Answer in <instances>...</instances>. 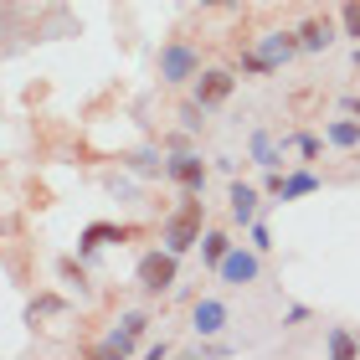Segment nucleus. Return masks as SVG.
<instances>
[{"label":"nucleus","mask_w":360,"mask_h":360,"mask_svg":"<svg viewBox=\"0 0 360 360\" xmlns=\"http://www.w3.org/2000/svg\"><path fill=\"white\" fill-rule=\"evenodd\" d=\"M201 232H206V201H201V191H186V201L175 206V217L160 226V248L186 257L191 248H201Z\"/></svg>","instance_id":"1"},{"label":"nucleus","mask_w":360,"mask_h":360,"mask_svg":"<svg viewBox=\"0 0 360 360\" xmlns=\"http://www.w3.org/2000/svg\"><path fill=\"white\" fill-rule=\"evenodd\" d=\"M134 283L144 288V293H170L175 283H180V252H170V248H150L134 263Z\"/></svg>","instance_id":"2"},{"label":"nucleus","mask_w":360,"mask_h":360,"mask_svg":"<svg viewBox=\"0 0 360 360\" xmlns=\"http://www.w3.org/2000/svg\"><path fill=\"white\" fill-rule=\"evenodd\" d=\"M160 83L165 88H180V83H195L201 77V52H195L191 41H165L160 46Z\"/></svg>","instance_id":"3"},{"label":"nucleus","mask_w":360,"mask_h":360,"mask_svg":"<svg viewBox=\"0 0 360 360\" xmlns=\"http://www.w3.org/2000/svg\"><path fill=\"white\" fill-rule=\"evenodd\" d=\"M150 330V314L144 309H129V314H119V324L98 340V350L93 355H103V360H119V355H134L139 350V335Z\"/></svg>","instance_id":"4"},{"label":"nucleus","mask_w":360,"mask_h":360,"mask_svg":"<svg viewBox=\"0 0 360 360\" xmlns=\"http://www.w3.org/2000/svg\"><path fill=\"white\" fill-rule=\"evenodd\" d=\"M217 278L221 283H232V288H248V283H257V278H263V252L252 248H242V242H232V252L221 257V268H217Z\"/></svg>","instance_id":"5"},{"label":"nucleus","mask_w":360,"mask_h":360,"mask_svg":"<svg viewBox=\"0 0 360 360\" xmlns=\"http://www.w3.org/2000/svg\"><path fill=\"white\" fill-rule=\"evenodd\" d=\"M165 175L175 180L180 191H201V195H206V175H211V165H206L195 150H170V170H165Z\"/></svg>","instance_id":"6"},{"label":"nucleus","mask_w":360,"mask_h":360,"mask_svg":"<svg viewBox=\"0 0 360 360\" xmlns=\"http://www.w3.org/2000/svg\"><path fill=\"white\" fill-rule=\"evenodd\" d=\"M232 88H237V72L232 68H206L201 77H195V103H201V108H221L226 103V98H232Z\"/></svg>","instance_id":"7"},{"label":"nucleus","mask_w":360,"mask_h":360,"mask_svg":"<svg viewBox=\"0 0 360 360\" xmlns=\"http://www.w3.org/2000/svg\"><path fill=\"white\" fill-rule=\"evenodd\" d=\"M129 237H134V226H124V221H88L77 232V252L93 257L98 248H113V242H129Z\"/></svg>","instance_id":"8"},{"label":"nucleus","mask_w":360,"mask_h":360,"mask_svg":"<svg viewBox=\"0 0 360 360\" xmlns=\"http://www.w3.org/2000/svg\"><path fill=\"white\" fill-rule=\"evenodd\" d=\"M252 52H257V57H263L268 68L278 72L283 62H293V57H299L304 46H299V31H268V37H257V46H252Z\"/></svg>","instance_id":"9"},{"label":"nucleus","mask_w":360,"mask_h":360,"mask_svg":"<svg viewBox=\"0 0 360 360\" xmlns=\"http://www.w3.org/2000/svg\"><path fill=\"white\" fill-rule=\"evenodd\" d=\"M226 201H232V221L237 226H252L263 217V191L248 186V180H237V175H232V186H226Z\"/></svg>","instance_id":"10"},{"label":"nucleus","mask_w":360,"mask_h":360,"mask_svg":"<svg viewBox=\"0 0 360 360\" xmlns=\"http://www.w3.org/2000/svg\"><path fill=\"white\" fill-rule=\"evenodd\" d=\"M226 324H232V309H226L221 299H195V309H191V330L201 335V340H211V335H221Z\"/></svg>","instance_id":"11"},{"label":"nucleus","mask_w":360,"mask_h":360,"mask_svg":"<svg viewBox=\"0 0 360 360\" xmlns=\"http://www.w3.org/2000/svg\"><path fill=\"white\" fill-rule=\"evenodd\" d=\"M335 41H340V26L330 21V15H309V21L299 26V46L304 52H330Z\"/></svg>","instance_id":"12"},{"label":"nucleus","mask_w":360,"mask_h":360,"mask_svg":"<svg viewBox=\"0 0 360 360\" xmlns=\"http://www.w3.org/2000/svg\"><path fill=\"white\" fill-rule=\"evenodd\" d=\"M283 155H288V139L268 134V129H257L252 144H248V160H252V165H263V170H278V165H283Z\"/></svg>","instance_id":"13"},{"label":"nucleus","mask_w":360,"mask_h":360,"mask_svg":"<svg viewBox=\"0 0 360 360\" xmlns=\"http://www.w3.org/2000/svg\"><path fill=\"white\" fill-rule=\"evenodd\" d=\"M324 139H330L335 150H360V119H355V113L330 119V124H324Z\"/></svg>","instance_id":"14"},{"label":"nucleus","mask_w":360,"mask_h":360,"mask_svg":"<svg viewBox=\"0 0 360 360\" xmlns=\"http://www.w3.org/2000/svg\"><path fill=\"white\" fill-rule=\"evenodd\" d=\"M226 252H232V237H226L221 226H206V232H201V263H206L211 273H217Z\"/></svg>","instance_id":"15"},{"label":"nucleus","mask_w":360,"mask_h":360,"mask_svg":"<svg viewBox=\"0 0 360 360\" xmlns=\"http://www.w3.org/2000/svg\"><path fill=\"white\" fill-rule=\"evenodd\" d=\"M324 355H335V360H355V355H360V340L345 330V324H330V330H324Z\"/></svg>","instance_id":"16"},{"label":"nucleus","mask_w":360,"mask_h":360,"mask_svg":"<svg viewBox=\"0 0 360 360\" xmlns=\"http://www.w3.org/2000/svg\"><path fill=\"white\" fill-rule=\"evenodd\" d=\"M314 191H319V175H314V170H288L278 201H299V195H314Z\"/></svg>","instance_id":"17"},{"label":"nucleus","mask_w":360,"mask_h":360,"mask_svg":"<svg viewBox=\"0 0 360 360\" xmlns=\"http://www.w3.org/2000/svg\"><path fill=\"white\" fill-rule=\"evenodd\" d=\"M129 170H134V175H165L170 160H160V150H134V155H129Z\"/></svg>","instance_id":"18"},{"label":"nucleus","mask_w":360,"mask_h":360,"mask_svg":"<svg viewBox=\"0 0 360 360\" xmlns=\"http://www.w3.org/2000/svg\"><path fill=\"white\" fill-rule=\"evenodd\" d=\"M283 139H288V150L299 155V160H314L324 144H330V139H319V134H283Z\"/></svg>","instance_id":"19"},{"label":"nucleus","mask_w":360,"mask_h":360,"mask_svg":"<svg viewBox=\"0 0 360 360\" xmlns=\"http://www.w3.org/2000/svg\"><path fill=\"white\" fill-rule=\"evenodd\" d=\"M340 31H345L350 41H360V0H345V11H340Z\"/></svg>","instance_id":"20"},{"label":"nucleus","mask_w":360,"mask_h":360,"mask_svg":"<svg viewBox=\"0 0 360 360\" xmlns=\"http://www.w3.org/2000/svg\"><path fill=\"white\" fill-rule=\"evenodd\" d=\"M248 242H252V248H257V252H263V257L273 252V232H268V221H263V217H257V221L248 226Z\"/></svg>","instance_id":"21"},{"label":"nucleus","mask_w":360,"mask_h":360,"mask_svg":"<svg viewBox=\"0 0 360 360\" xmlns=\"http://www.w3.org/2000/svg\"><path fill=\"white\" fill-rule=\"evenodd\" d=\"M242 72H248V77H273V68L257 52H242Z\"/></svg>","instance_id":"22"},{"label":"nucleus","mask_w":360,"mask_h":360,"mask_svg":"<svg viewBox=\"0 0 360 360\" xmlns=\"http://www.w3.org/2000/svg\"><path fill=\"white\" fill-rule=\"evenodd\" d=\"M309 319H314V309H309V304H293L283 314V324H309Z\"/></svg>","instance_id":"23"},{"label":"nucleus","mask_w":360,"mask_h":360,"mask_svg":"<svg viewBox=\"0 0 360 360\" xmlns=\"http://www.w3.org/2000/svg\"><path fill=\"white\" fill-rule=\"evenodd\" d=\"M263 191L278 201V191H283V170H268V175H263Z\"/></svg>","instance_id":"24"},{"label":"nucleus","mask_w":360,"mask_h":360,"mask_svg":"<svg viewBox=\"0 0 360 360\" xmlns=\"http://www.w3.org/2000/svg\"><path fill=\"white\" fill-rule=\"evenodd\" d=\"M62 278H72V283H77V288H83V283H88V273H83V268H77V263H72V257H68V263H62Z\"/></svg>","instance_id":"25"},{"label":"nucleus","mask_w":360,"mask_h":360,"mask_svg":"<svg viewBox=\"0 0 360 360\" xmlns=\"http://www.w3.org/2000/svg\"><path fill=\"white\" fill-rule=\"evenodd\" d=\"M340 108H345V113H355V119H360V93H345V98H340Z\"/></svg>","instance_id":"26"},{"label":"nucleus","mask_w":360,"mask_h":360,"mask_svg":"<svg viewBox=\"0 0 360 360\" xmlns=\"http://www.w3.org/2000/svg\"><path fill=\"white\" fill-rule=\"evenodd\" d=\"M201 6H237V0H201Z\"/></svg>","instance_id":"27"}]
</instances>
